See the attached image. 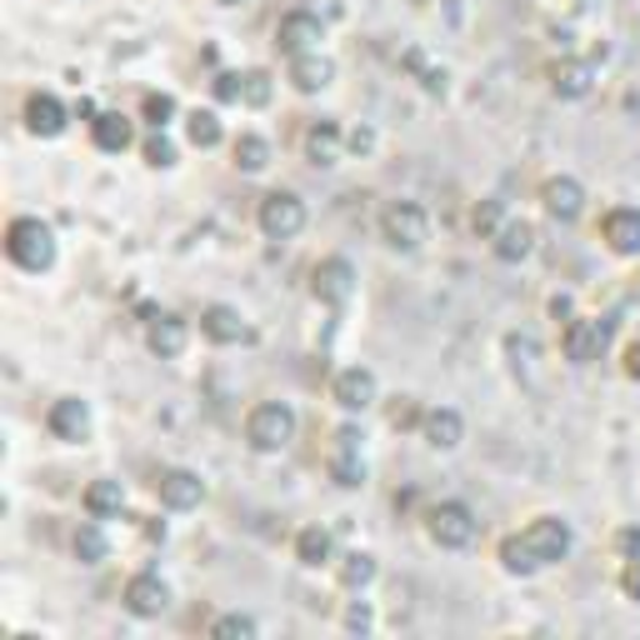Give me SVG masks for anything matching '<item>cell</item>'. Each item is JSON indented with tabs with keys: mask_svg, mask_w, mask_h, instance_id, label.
<instances>
[{
	"mask_svg": "<svg viewBox=\"0 0 640 640\" xmlns=\"http://www.w3.org/2000/svg\"><path fill=\"white\" fill-rule=\"evenodd\" d=\"M611 335H616V320H611V316L570 320V325H566V360H576V366L601 360L605 345H611Z\"/></svg>",
	"mask_w": 640,
	"mask_h": 640,
	"instance_id": "4",
	"label": "cell"
},
{
	"mask_svg": "<svg viewBox=\"0 0 640 640\" xmlns=\"http://www.w3.org/2000/svg\"><path fill=\"white\" fill-rule=\"evenodd\" d=\"M626 376H630V380H640V341L626 351Z\"/></svg>",
	"mask_w": 640,
	"mask_h": 640,
	"instance_id": "39",
	"label": "cell"
},
{
	"mask_svg": "<svg viewBox=\"0 0 640 640\" xmlns=\"http://www.w3.org/2000/svg\"><path fill=\"white\" fill-rule=\"evenodd\" d=\"M126 605H131L135 616H161L170 605V591L155 581V576H135V581L126 585Z\"/></svg>",
	"mask_w": 640,
	"mask_h": 640,
	"instance_id": "21",
	"label": "cell"
},
{
	"mask_svg": "<svg viewBox=\"0 0 640 640\" xmlns=\"http://www.w3.org/2000/svg\"><path fill=\"white\" fill-rule=\"evenodd\" d=\"M145 345H151L161 360L180 356V351H186V320L180 316H155L151 310V320H145Z\"/></svg>",
	"mask_w": 640,
	"mask_h": 640,
	"instance_id": "16",
	"label": "cell"
},
{
	"mask_svg": "<svg viewBox=\"0 0 640 640\" xmlns=\"http://www.w3.org/2000/svg\"><path fill=\"white\" fill-rule=\"evenodd\" d=\"M331 475H335V486H345V490H356L360 481H366V461H360V436H356L351 426H345V430H335Z\"/></svg>",
	"mask_w": 640,
	"mask_h": 640,
	"instance_id": "10",
	"label": "cell"
},
{
	"mask_svg": "<svg viewBox=\"0 0 640 640\" xmlns=\"http://www.w3.org/2000/svg\"><path fill=\"white\" fill-rule=\"evenodd\" d=\"M66 120L71 116H66V106H60L50 91H36L31 100H25V126H31V135H46L50 141V135L66 131Z\"/></svg>",
	"mask_w": 640,
	"mask_h": 640,
	"instance_id": "12",
	"label": "cell"
},
{
	"mask_svg": "<svg viewBox=\"0 0 640 640\" xmlns=\"http://www.w3.org/2000/svg\"><path fill=\"white\" fill-rule=\"evenodd\" d=\"M236 166L240 170H265L271 166V145H265L261 135H240L236 141Z\"/></svg>",
	"mask_w": 640,
	"mask_h": 640,
	"instance_id": "30",
	"label": "cell"
},
{
	"mask_svg": "<svg viewBox=\"0 0 640 640\" xmlns=\"http://www.w3.org/2000/svg\"><path fill=\"white\" fill-rule=\"evenodd\" d=\"M275 40H281V50H285L291 60H296V56H316L320 40H325V31H320V15L291 11V15L281 21V31H275Z\"/></svg>",
	"mask_w": 640,
	"mask_h": 640,
	"instance_id": "9",
	"label": "cell"
},
{
	"mask_svg": "<svg viewBox=\"0 0 640 640\" xmlns=\"http://www.w3.org/2000/svg\"><path fill=\"white\" fill-rule=\"evenodd\" d=\"M5 250H11V261L21 265V271H50V265H56V236H50V226L31 221V215L11 221Z\"/></svg>",
	"mask_w": 640,
	"mask_h": 640,
	"instance_id": "2",
	"label": "cell"
},
{
	"mask_svg": "<svg viewBox=\"0 0 640 640\" xmlns=\"http://www.w3.org/2000/svg\"><path fill=\"white\" fill-rule=\"evenodd\" d=\"M75 550H81V560H100L106 556V535L95 531V525H85V531L75 535Z\"/></svg>",
	"mask_w": 640,
	"mask_h": 640,
	"instance_id": "35",
	"label": "cell"
},
{
	"mask_svg": "<svg viewBox=\"0 0 640 640\" xmlns=\"http://www.w3.org/2000/svg\"><path fill=\"white\" fill-rule=\"evenodd\" d=\"M541 201H546V211L556 215V221H576V215H581V205H585V190L576 186L570 176H556V180H546Z\"/></svg>",
	"mask_w": 640,
	"mask_h": 640,
	"instance_id": "18",
	"label": "cell"
},
{
	"mask_svg": "<svg viewBox=\"0 0 640 640\" xmlns=\"http://www.w3.org/2000/svg\"><path fill=\"white\" fill-rule=\"evenodd\" d=\"M170 116H176V100H170V95H145V120H151L155 131H166Z\"/></svg>",
	"mask_w": 640,
	"mask_h": 640,
	"instance_id": "34",
	"label": "cell"
},
{
	"mask_svg": "<svg viewBox=\"0 0 640 640\" xmlns=\"http://www.w3.org/2000/svg\"><path fill=\"white\" fill-rule=\"evenodd\" d=\"M380 230H386V240H391L395 250H420L430 221H426V211H420V205L401 201V205H391V211L380 215Z\"/></svg>",
	"mask_w": 640,
	"mask_h": 640,
	"instance_id": "8",
	"label": "cell"
},
{
	"mask_svg": "<svg viewBox=\"0 0 640 640\" xmlns=\"http://www.w3.org/2000/svg\"><path fill=\"white\" fill-rule=\"evenodd\" d=\"M605 246L616 256H640V211L620 205V211L605 215Z\"/></svg>",
	"mask_w": 640,
	"mask_h": 640,
	"instance_id": "17",
	"label": "cell"
},
{
	"mask_svg": "<svg viewBox=\"0 0 640 640\" xmlns=\"http://www.w3.org/2000/svg\"><path fill=\"white\" fill-rule=\"evenodd\" d=\"M426 525H430V541L446 546V550H465L475 541V515H471V506H461V500H440V506L426 515Z\"/></svg>",
	"mask_w": 640,
	"mask_h": 640,
	"instance_id": "5",
	"label": "cell"
},
{
	"mask_svg": "<svg viewBox=\"0 0 640 640\" xmlns=\"http://www.w3.org/2000/svg\"><path fill=\"white\" fill-rule=\"evenodd\" d=\"M300 226H306V205H300V195H291V190H271V195L261 201V230L271 240L300 236Z\"/></svg>",
	"mask_w": 640,
	"mask_h": 640,
	"instance_id": "6",
	"label": "cell"
},
{
	"mask_svg": "<svg viewBox=\"0 0 640 640\" xmlns=\"http://www.w3.org/2000/svg\"><path fill=\"white\" fill-rule=\"evenodd\" d=\"M620 550H626V560L640 556V531H620Z\"/></svg>",
	"mask_w": 640,
	"mask_h": 640,
	"instance_id": "38",
	"label": "cell"
},
{
	"mask_svg": "<svg viewBox=\"0 0 640 640\" xmlns=\"http://www.w3.org/2000/svg\"><path fill=\"white\" fill-rule=\"evenodd\" d=\"M335 126L331 120H320V126H310V135H306V155L316 161V166H335Z\"/></svg>",
	"mask_w": 640,
	"mask_h": 640,
	"instance_id": "27",
	"label": "cell"
},
{
	"mask_svg": "<svg viewBox=\"0 0 640 640\" xmlns=\"http://www.w3.org/2000/svg\"><path fill=\"white\" fill-rule=\"evenodd\" d=\"M331 395H335V405H345V411H366V405L376 401V376H370L366 366H351V370L335 376Z\"/></svg>",
	"mask_w": 640,
	"mask_h": 640,
	"instance_id": "13",
	"label": "cell"
},
{
	"mask_svg": "<svg viewBox=\"0 0 640 640\" xmlns=\"http://www.w3.org/2000/svg\"><path fill=\"white\" fill-rule=\"evenodd\" d=\"M91 135H95V145H100V151H110V155H120L126 145L135 141L131 120L120 116V110H100V116L91 120Z\"/></svg>",
	"mask_w": 640,
	"mask_h": 640,
	"instance_id": "20",
	"label": "cell"
},
{
	"mask_svg": "<svg viewBox=\"0 0 640 640\" xmlns=\"http://www.w3.org/2000/svg\"><path fill=\"white\" fill-rule=\"evenodd\" d=\"M201 331L211 335L215 345H240V341H250V325L240 320L236 306H205V310H201Z\"/></svg>",
	"mask_w": 640,
	"mask_h": 640,
	"instance_id": "11",
	"label": "cell"
},
{
	"mask_svg": "<svg viewBox=\"0 0 640 640\" xmlns=\"http://www.w3.org/2000/svg\"><path fill=\"white\" fill-rule=\"evenodd\" d=\"M221 5H240V0H221Z\"/></svg>",
	"mask_w": 640,
	"mask_h": 640,
	"instance_id": "40",
	"label": "cell"
},
{
	"mask_svg": "<svg viewBox=\"0 0 640 640\" xmlns=\"http://www.w3.org/2000/svg\"><path fill=\"white\" fill-rule=\"evenodd\" d=\"M296 556H300V566H325L331 560V535L325 531H300V541H296Z\"/></svg>",
	"mask_w": 640,
	"mask_h": 640,
	"instance_id": "29",
	"label": "cell"
},
{
	"mask_svg": "<svg viewBox=\"0 0 640 640\" xmlns=\"http://www.w3.org/2000/svg\"><path fill=\"white\" fill-rule=\"evenodd\" d=\"M426 440L436 446V451L461 446V415H455V411H430L426 415Z\"/></svg>",
	"mask_w": 640,
	"mask_h": 640,
	"instance_id": "26",
	"label": "cell"
},
{
	"mask_svg": "<svg viewBox=\"0 0 640 640\" xmlns=\"http://www.w3.org/2000/svg\"><path fill=\"white\" fill-rule=\"evenodd\" d=\"M636 296H640V285H636Z\"/></svg>",
	"mask_w": 640,
	"mask_h": 640,
	"instance_id": "41",
	"label": "cell"
},
{
	"mask_svg": "<svg viewBox=\"0 0 640 640\" xmlns=\"http://www.w3.org/2000/svg\"><path fill=\"white\" fill-rule=\"evenodd\" d=\"M570 556V525L556 521V515H541L531 521L521 535H506L500 541V560H506L510 576H535V570L556 566V560Z\"/></svg>",
	"mask_w": 640,
	"mask_h": 640,
	"instance_id": "1",
	"label": "cell"
},
{
	"mask_svg": "<svg viewBox=\"0 0 640 640\" xmlns=\"http://www.w3.org/2000/svg\"><path fill=\"white\" fill-rule=\"evenodd\" d=\"M535 250V226H525V221H506V226L496 230V256L500 261H525V256H531Z\"/></svg>",
	"mask_w": 640,
	"mask_h": 640,
	"instance_id": "23",
	"label": "cell"
},
{
	"mask_svg": "<svg viewBox=\"0 0 640 640\" xmlns=\"http://www.w3.org/2000/svg\"><path fill=\"white\" fill-rule=\"evenodd\" d=\"M550 85H556V95H566V100H581V95L591 91V66H585V60H560V66H550Z\"/></svg>",
	"mask_w": 640,
	"mask_h": 640,
	"instance_id": "24",
	"label": "cell"
},
{
	"mask_svg": "<svg viewBox=\"0 0 640 640\" xmlns=\"http://www.w3.org/2000/svg\"><path fill=\"white\" fill-rule=\"evenodd\" d=\"M351 291H356V271H351V261H320L316 265V296L325 300V306H345Z\"/></svg>",
	"mask_w": 640,
	"mask_h": 640,
	"instance_id": "14",
	"label": "cell"
},
{
	"mask_svg": "<svg viewBox=\"0 0 640 640\" xmlns=\"http://www.w3.org/2000/svg\"><path fill=\"white\" fill-rule=\"evenodd\" d=\"M186 131H190V145H201V151L221 145V120H215V110H190Z\"/></svg>",
	"mask_w": 640,
	"mask_h": 640,
	"instance_id": "28",
	"label": "cell"
},
{
	"mask_svg": "<svg viewBox=\"0 0 640 640\" xmlns=\"http://www.w3.org/2000/svg\"><path fill=\"white\" fill-rule=\"evenodd\" d=\"M50 430H56L60 440H85V430H91V405L75 401V395L56 401L50 405Z\"/></svg>",
	"mask_w": 640,
	"mask_h": 640,
	"instance_id": "19",
	"label": "cell"
},
{
	"mask_svg": "<svg viewBox=\"0 0 640 640\" xmlns=\"http://www.w3.org/2000/svg\"><path fill=\"white\" fill-rule=\"evenodd\" d=\"M475 230H481V236H496L500 230V201L475 205Z\"/></svg>",
	"mask_w": 640,
	"mask_h": 640,
	"instance_id": "36",
	"label": "cell"
},
{
	"mask_svg": "<svg viewBox=\"0 0 640 640\" xmlns=\"http://www.w3.org/2000/svg\"><path fill=\"white\" fill-rule=\"evenodd\" d=\"M145 161H151L155 170H166V166H176V145L166 141V131H155L151 141H145Z\"/></svg>",
	"mask_w": 640,
	"mask_h": 640,
	"instance_id": "33",
	"label": "cell"
},
{
	"mask_svg": "<svg viewBox=\"0 0 640 640\" xmlns=\"http://www.w3.org/2000/svg\"><path fill=\"white\" fill-rule=\"evenodd\" d=\"M215 95L226 100V106H250V110H261V106H271V75L265 71H221L215 75Z\"/></svg>",
	"mask_w": 640,
	"mask_h": 640,
	"instance_id": "7",
	"label": "cell"
},
{
	"mask_svg": "<svg viewBox=\"0 0 640 640\" xmlns=\"http://www.w3.org/2000/svg\"><path fill=\"white\" fill-rule=\"evenodd\" d=\"M211 636L215 640H250L256 636V620L250 616H226V620H215L211 626Z\"/></svg>",
	"mask_w": 640,
	"mask_h": 640,
	"instance_id": "32",
	"label": "cell"
},
{
	"mask_svg": "<svg viewBox=\"0 0 640 640\" xmlns=\"http://www.w3.org/2000/svg\"><path fill=\"white\" fill-rule=\"evenodd\" d=\"M120 506H126V490H120V481H95V486L85 490V510H91L95 521L120 515Z\"/></svg>",
	"mask_w": 640,
	"mask_h": 640,
	"instance_id": "25",
	"label": "cell"
},
{
	"mask_svg": "<svg viewBox=\"0 0 640 640\" xmlns=\"http://www.w3.org/2000/svg\"><path fill=\"white\" fill-rule=\"evenodd\" d=\"M620 585H626L630 601H640V556L626 560V570H620Z\"/></svg>",
	"mask_w": 640,
	"mask_h": 640,
	"instance_id": "37",
	"label": "cell"
},
{
	"mask_svg": "<svg viewBox=\"0 0 640 640\" xmlns=\"http://www.w3.org/2000/svg\"><path fill=\"white\" fill-rule=\"evenodd\" d=\"M331 75H335V66L325 56H296L291 60V81H296V91H306V95H316V91H325L331 85Z\"/></svg>",
	"mask_w": 640,
	"mask_h": 640,
	"instance_id": "22",
	"label": "cell"
},
{
	"mask_svg": "<svg viewBox=\"0 0 640 640\" xmlns=\"http://www.w3.org/2000/svg\"><path fill=\"white\" fill-rule=\"evenodd\" d=\"M246 436H250V446H256V451H285V446H291V436H296V415H291V405L265 401V405H256V411H250Z\"/></svg>",
	"mask_w": 640,
	"mask_h": 640,
	"instance_id": "3",
	"label": "cell"
},
{
	"mask_svg": "<svg viewBox=\"0 0 640 640\" xmlns=\"http://www.w3.org/2000/svg\"><path fill=\"white\" fill-rule=\"evenodd\" d=\"M155 490H161V500H166L170 510L201 506V496H205L201 475H190V471H161V475H155Z\"/></svg>",
	"mask_w": 640,
	"mask_h": 640,
	"instance_id": "15",
	"label": "cell"
},
{
	"mask_svg": "<svg viewBox=\"0 0 640 640\" xmlns=\"http://www.w3.org/2000/svg\"><path fill=\"white\" fill-rule=\"evenodd\" d=\"M370 576H376V560L370 556H345V566H341V585H351V591H360V585H370Z\"/></svg>",
	"mask_w": 640,
	"mask_h": 640,
	"instance_id": "31",
	"label": "cell"
}]
</instances>
